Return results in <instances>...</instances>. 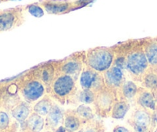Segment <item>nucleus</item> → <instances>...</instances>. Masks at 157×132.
Here are the masks:
<instances>
[{
    "mask_svg": "<svg viewBox=\"0 0 157 132\" xmlns=\"http://www.w3.org/2000/svg\"><path fill=\"white\" fill-rule=\"evenodd\" d=\"M19 92L25 102L33 103L43 98L46 94L43 83L33 74L32 69L17 77Z\"/></svg>",
    "mask_w": 157,
    "mask_h": 132,
    "instance_id": "obj_1",
    "label": "nucleus"
},
{
    "mask_svg": "<svg viewBox=\"0 0 157 132\" xmlns=\"http://www.w3.org/2000/svg\"><path fill=\"white\" fill-rule=\"evenodd\" d=\"M115 53L113 47L97 46L86 51L84 64L88 67L103 74L113 64Z\"/></svg>",
    "mask_w": 157,
    "mask_h": 132,
    "instance_id": "obj_2",
    "label": "nucleus"
},
{
    "mask_svg": "<svg viewBox=\"0 0 157 132\" xmlns=\"http://www.w3.org/2000/svg\"><path fill=\"white\" fill-rule=\"evenodd\" d=\"M78 80L66 74L58 75L54 80L49 92V96L56 98L59 102L72 99L78 90Z\"/></svg>",
    "mask_w": 157,
    "mask_h": 132,
    "instance_id": "obj_3",
    "label": "nucleus"
},
{
    "mask_svg": "<svg viewBox=\"0 0 157 132\" xmlns=\"http://www.w3.org/2000/svg\"><path fill=\"white\" fill-rule=\"evenodd\" d=\"M93 0H40L39 6L49 14L62 15L88 5Z\"/></svg>",
    "mask_w": 157,
    "mask_h": 132,
    "instance_id": "obj_4",
    "label": "nucleus"
},
{
    "mask_svg": "<svg viewBox=\"0 0 157 132\" xmlns=\"http://www.w3.org/2000/svg\"><path fill=\"white\" fill-rule=\"evenodd\" d=\"M86 51L76 52L69 57L56 61L57 76L66 74L71 76L75 80H78V77L84 67V59Z\"/></svg>",
    "mask_w": 157,
    "mask_h": 132,
    "instance_id": "obj_5",
    "label": "nucleus"
},
{
    "mask_svg": "<svg viewBox=\"0 0 157 132\" xmlns=\"http://www.w3.org/2000/svg\"><path fill=\"white\" fill-rule=\"evenodd\" d=\"M26 6L6 9L0 11V33L20 26L25 22Z\"/></svg>",
    "mask_w": 157,
    "mask_h": 132,
    "instance_id": "obj_6",
    "label": "nucleus"
},
{
    "mask_svg": "<svg viewBox=\"0 0 157 132\" xmlns=\"http://www.w3.org/2000/svg\"><path fill=\"white\" fill-rule=\"evenodd\" d=\"M78 84L81 89L90 90L96 94L105 86L103 74L84 65L78 77Z\"/></svg>",
    "mask_w": 157,
    "mask_h": 132,
    "instance_id": "obj_7",
    "label": "nucleus"
},
{
    "mask_svg": "<svg viewBox=\"0 0 157 132\" xmlns=\"http://www.w3.org/2000/svg\"><path fill=\"white\" fill-rule=\"evenodd\" d=\"M117 100V90L105 86L102 90L96 94L93 104L98 113L104 115L111 111Z\"/></svg>",
    "mask_w": 157,
    "mask_h": 132,
    "instance_id": "obj_8",
    "label": "nucleus"
},
{
    "mask_svg": "<svg viewBox=\"0 0 157 132\" xmlns=\"http://www.w3.org/2000/svg\"><path fill=\"white\" fill-rule=\"evenodd\" d=\"M33 74L39 79L46 87V93L49 94L52 83L57 77L56 60L41 63L32 69Z\"/></svg>",
    "mask_w": 157,
    "mask_h": 132,
    "instance_id": "obj_9",
    "label": "nucleus"
},
{
    "mask_svg": "<svg viewBox=\"0 0 157 132\" xmlns=\"http://www.w3.org/2000/svg\"><path fill=\"white\" fill-rule=\"evenodd\" d=\"M102 74L105 86L113 90H119L126 80L124 70L115 65H113Z\"/></svg>",
    "mask_w": 157,
    "mask_h": 132,
    "instance_id": "obj_10",
    "label": "nucleus"
},
{
    "mask_svg": "<svg viewBox=\"0 0 157 132\" xmlns=\"http://www.w3.org/2000/svg\"><path fill=\"white\" fill-rule=\"evenodd\" d=\"M139 86L136 83L129 80L123 83L121 87L117 90L118 99L125 100V101H131L136 98L138 92Z\"/></svg>",
    "mask_w": 157,
    "mask_h": 132,
    "instance_id": "obj_11",
    "label": "nucleus"
},
{
    "mask_svg": "<svg viewBox=\"0 0 157 132\" xmlns=\"http://www.w3.org/2000/svg\"><path fill=\"white\" fill-rule=\"evenodd\" d=\"M145 54L149 66L157 67V39H144L143 43Z\"/></svg>",
    "mask_w": 157,
    "mask_h": 132,
    "instance_id": "obj_12",
    "label": "nucleus"
},
{
    "mask_svg": "<svg viewBox=\"0 0 157 132\" xmlns=\"http://www.w3.org/2000/svg\"><path fill=\"white\" fill-rule=\"evenodd\" d=\"M46 121L47 124L52 128H59L62 123L64 121V112L63 109L59 105L54 104L48 114L46 115Z\"/></svg>",
    "mask_w": 157,
    "mask_h": 132,
    "instance_id": "obj_13",
    "label": "nucleus"
},
{
    "mask_svg": "<svg viewBox=\"0 0 157 132\" xmlns=\"http://www.w3.org/2000/svg\"><path fill=\"white\" fill-rule=\"evenodd\" d=\"M136 102L144 108L153 110L155 108V99L152 93L142 86H139L138 92L136 96Z\"/></svg>",
    "mask_w": 157,
    "mask_h": 132,
    "instance_id": "obj_14",
    "label": "nucleus"
},
{
    "mask_svg": "<svg viewBox=\"0 0 157 132\" xmlns=\"http://www.w3.org/2000/svg\"><path fill=\"white\" fill-rule=\"evenodd\" d=\"M140 83L142 84V87L149 91L155 90L157 88V73L155 71V68L149 66L142 77Z\"/></svg>",
    "mask_w": 157,
    "mask_h": 132,
    "instance_id": "obj_15",
    "label": "nucleus"
},
{
    "mask_svg": "<svg viewBox=\"0 0 157 132\" xmlns=\"http://www.w3.org/2000/svg\"><path fill=\"white\" fill-rule=\"evenodd\" d=\"M12 116L19 122H25L31 114V108L29 104L25 101H21L17 105L13 107L11 111Z\"/></svg>",
    "mask_w": 157,
    "mask_h": 132,
    "instance_id": "obj_16",
    "label": "nucleus"
},
{
    "mask_svg": "<svg viewBox=\"0 0 157 132\" xmlns=\"http://www.w3.org/2000/svg\"><path fill=\"white\" fill-rule=\"evenodd\" d=\"M53 104V101L49 94H46L43 98L38 100L37 102L35 104L33 107V111L42 117L46 116Z\"/></svg>",
    "mask_w": 157,
    "mask_h": 132,
    "instance_id": "obj_17",
    "label": "nucleus"
},
{
    "mask_svg": "<svg viewBox=\"0 0 157 132\" xmlns=\"http://www.w3.org/2000/svg\"><path fill=\"white\" fill-rule=\"evenodd\" d=\"M130 108V104L127 101L118 99L115 102L111 110L112 118L115 119H122L125 117Z\"/></svg>",
    "mask_w": 157,
    "mask_h": 132,
    "instance_id": "obj_18",
    "label": "nucleus"
},
{
    "mask_svg": "<svg viewBox=\"0 0 157 132\" xmlns=\"http://www.w3.org/2000/svg\"><path fill=\"white\" fill-rule=\"evenodd\" d=\"M26 127L31 132H40L43 130L45 124L44 118L36 113L29 115L25 121Z\"/></svg>",
    "mask_w": 157,
    "mask_h": 132,
    "instance_id": "obj_19",
    "label": "nucleus"
},
{
    "mask_svg": "<svg viewBox=\"0 0 157 132\" xmlns=\"http://www.w3.org/2000/svg\"><path fill=\"white\" fill-rule=\"evenodd\" d=\"M81 118L77 115L75 111L66 114L64 119V128L67 132H75L81 125Z\"/></svg>",
    "mask_w": 157,
    "mask_h": 132,
    "instance_id": "obj_20",
    "label": "nucleus"
},
{
    "mask_svg": "<svg viewBox=\"0 0 157 132\" xmlns=\"http://www.w3.org/2000/svg\"><path fill=\"white\" fill-rule=\"evenodd\" d=\"M95 97L96 94L92 90H84L78 87L72 100H75L78 103H82V104H91L94 102Z\"/></svg>",
    "mask_w": 157,
    "mask_h": 132,
    "instance_id": "obj_21",
    "label": "nucleus"
},
{
    "mask_svg": "<svg viewBox=\"0 0 157 132\" xmlns=\"http://www.w3.org/2000/svg\"><path fill=\"white\" fill-rule=\"evenodd\" d=\"M132 124L148 127L150 124V117L145 110L138 109L134 112L132 117Z\"/></svg>",
    "mask_w": 157,
    "mask_h": 132,
    "instance_id": "obj_22",
    "label": "nucleus"
},
{
    "mask_svg": "<svg viewBox=\"0 0 157 132\" xmlns=\"http://www.w3.org/2000/svg\"><path fill=\"white\" fill-rule=\"evenodd\" d=\"M75 113L79 118L84 121H90L94 118V113L93 109L86 104H80L76 109Z\"/></svg>",
    "mask_w": 157,
    "mask_h": 132,
    "instance_id": "obj_23",
    "label": "nucleus"
},
{
    "mask_svg": "<svg viewBox=\"0 0 157 132\" xmlns=\"http://www.w3.org/2000/svg\"><path fill=\"white\" fill-rule=\"evenodd\" d=\"M26 10L34 17L40 18L44 16V10L39 6V4L38 2L27 5Z\"/></svg>",
    "mask_w": 157,
    "mask_h": 132,
    "instance_id": "obj_24",
    "label": "nucleus"
},
{
    "mask_svg": "<svg viewBox=\"0 0 157 132\" xmlns=\"http://www.w3.org/2000/svg\"><path fill=\"white\" fill-rule=\"evenodd\" d=\"M11 120L8 114L4 110H0V130H7L10 127Z\"/></svg>",
    "mask_w": 157,
    "mask_h": 132,
    "instance_id": "obj_25",
    "label": "nucleus"
},
{
    "mask_svg": "<svg viewBox=\"0 0 157 132\" xmlns=\"http://www.w3.org/2000/svg\"><path fill=\"white\" fill-rule=\"evenodd\" d=\"M134 132H148V127H144V126L137 125V124H132Z\"/></svg>",
    "mask_w": 157,
    "mask_h": 132,
    "instance_id": "obj_26",
    "label": "nucleus"
},
{
    "mask_svg": "<svg viewBox=\"0 0 157 132\" xmlns=\"http://www.w3.org/2000/svg\"><path fill=\"white\" fill-rule=\"evenodd\" d=\"M5 88H6V80L0 81V104L2 102V98H3Z\"/></svg>",
    "mask_w": 157,
    "mask_h": 132,
    "instance_id": "obj_27",
    "label": "nucleus"
},
{
    "mask_svg": "<svg viewBox=\"0 0 157 132\" xmlns=\"http://www.w3.org/2000/svg\"><path fill=\"white\" fill-rule=\"evenodd\" d=\"M113 132H129V131L127 128H126V127H122V126H118V127H115V129L113 130Z\"/></svg>",
    "mask_w": 157,
    "mask_h": 132,
    "instance_id": "obj_28",
    "label": "nucleus"
},
{
    "mask_svg": "<svg viewBox=\"0 0 157 132\" xmlns=\"http://www.w3.org/2000/svg\"><path fill=\"white\" fill-rule=\"evenodd\" d=\"M82 132H96V130H95L93 127H89V128L86 129V130H83Z\"/></svg>",
    "mask_w": 157,
    "mask_h": 132,
    "instance_id": "obj_29",
    "label": "nucleus"
},
{
    "mask_svg": "<svg viewBox=\"0 0 157 132\" xmlns=\"http://www.w3.org/2000/svg\"><path fill=\"white\" fill-rule=\"evenodd\" d=\"M7 2L6 0H0V3H1V2Z\"/></svg>",
    "mask_w": 157,
    "mask_h": 132,
    "instance_id": "obj_30",
    "label": "nucleus"
},
{
    "mask_svg": "<svg viewBox=\"0 0 157 132\" xmlns=\"http://www.w3.org/2000/svg\"><path fill=\"white\" fill-rule=\"evenodd\" d=\"M6 1H13V0H6Z\"/></svg>",
    "mask_w": 157,
    "mask_h": 132,
    "instance_id": "obj_31",
    "label": "nucleus"
},
{
    "mask_svg": "<svg viewBox=\"0 0 157 132\" xmlns=\"http://www.w3.org/2000/svg\"><path fill=\"white\" fill-rule=\"evenodd\" d=\"M0 11H1V10H0Z\"/></svg>",
    "mask_w": 157,
    "mask_h": 132,
    "instance_id": "obj_32",
    "label": "nucleus"
}]
</instances>
